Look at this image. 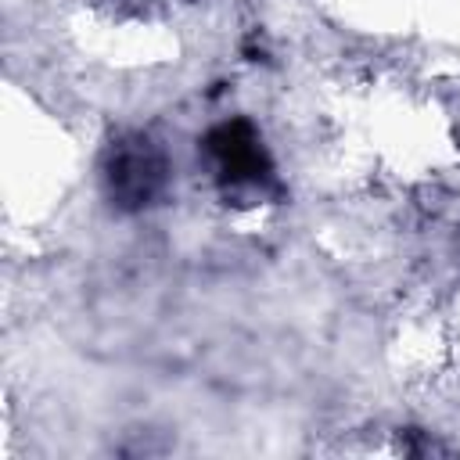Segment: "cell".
Returning <instances> with one entry per match:
<instances>
[{
	"mask_svg": "<svg viewBox=\"0 0 460 460\" xmlns=\"http://www.w3.org/2000/svg\"><path fill=\"white\" fill-rule=\"evenodd\" d=\"M169 155L165 147L147 133H126L111 140L101 162V183L115 208L122 212H144L155 201H162L169 187Z\"/></svg>",
	"mask_w": 460,
	"mask_h": 460,
	"instance_id": "obj_1",
	"label": "cell"
},
{
	"mask_svg": "<svg viewBox=\"0 0 460 460\" xmlns=\"http://www.w3.org/2000/svg\"><path fill=\"white\" fill-rule=\"evenodd\" d=\"M205 158L212 165V176L230 190H241V187L262 190L273 180V165L262 147V137L244 119L212 126L205 133Z\"/></svg>",
	"mask_w": 460,
	"mask_h": 460,
	"instance_id": "obj_2",
	"label": "cell"
}]
</instances>
